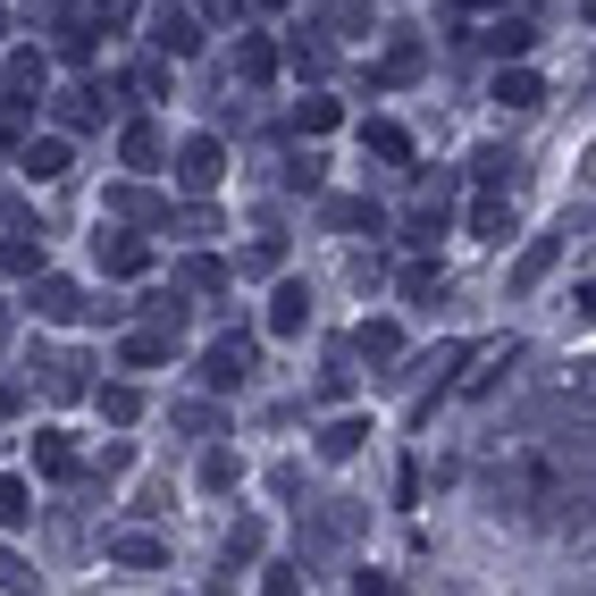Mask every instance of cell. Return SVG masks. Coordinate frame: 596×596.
<instances>
[{
  "label": "cell",
  "instance_id": "cell-1",
  "mask_svg": "<svg viewBox=\"0 0 596 596\" xmlns=\"http://www.w3.org/2000/svg\"><path fill=\"white\" fill-rule=\"evenodd\" d=\"M496 101H504V110H537V76H504Z\"/></svg>",
  "mask_w": 596,
  "mask_h": 596
},
{
  "label": "cell",
  "instance_id": "cell-2",
  "mask_svg": "<svg viewBox=\"0 0 596 596\" xmlns=\"http://www.w3.org/2000/svg\"><path fill=\"white\" fill-rule=\"evenodd\" d=\"M34 504H26V479H0V521H9V530H17V521H26Z\"/></svg>",
  "mask_w": 596,
  "mask_h": 596
},
{
  "label": "cell",
  "instance_id": "cell-3",
  "mask_svg": "<svg viewBox=\"0 0 596 596\" xmlns=\"http://www.w3.org/2000/svg\"><path fill=\"white\" fill-rule=\"evenodd\" d=\"M211 177H219V152H211V143H193V152H186V186H211Z\"/></svg>",
  "mask_w": 596,
  "mask_h": 596
},
{
  "label": "cell",
  "instance_id": "cell-4",
  "mask_svg": "<svg viewBox=\"0 0 596 596\" xmlns=\"http://www.w3.org/2000/svg\"><path fill=\"white\" fill-rule=\"evenodd\" d=\"M303 319H312V294H303V286H286V294H278V328H303Z\"/></svg>",
  "mask_w": 596,
  "mask_h": 596
},
{
  "label": "cell",
  "instance_id": "cell-5",
  "mask_svg": "<svg viewBox=\"0 0 596 596\" xmlns=\"http://www.w3.org/2000/svg\"><path fill=\"white\" fill-rule=\"evenodd\" d=\"M227 378H244V345H219V353H211V386H227Z\"/></svg>",
  "mask_w": 596,
  "mask_h": 596
},
{
  "label": "cell",
  "instance_id": "cell-6",
  "mask_svg": "<svg viewBox=\"0 0 596 596\" xmlns=\"http://www.w3.org/2000/svg\"><path fill=\"white\" fill-rule=\"evenodd\" d=\"M580 312H588V319H596V286H580Z\"/></svg>",
  "mask_w": 596,
  "mask_h": 596
},
{
  "label": "cell",
  "instance_id": "cell-7",
  "mask_svg": "<svg viewBox=\"0 0 596 596\" xmlns=\"http://www.w3.org/2000/svg\"><path fill=\"white\" fill-rule=\"evenodd\" d=\"M588 177H596V152H588Z\"/></svg>",
  "mask_w": 596,
  "mask_h": 596
}]
</instances>
